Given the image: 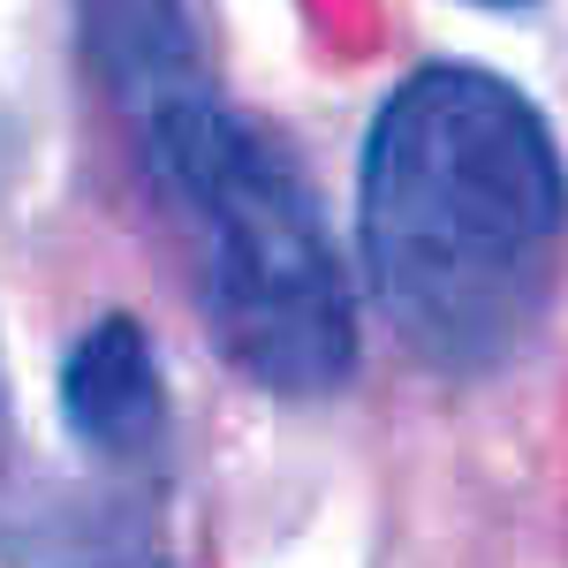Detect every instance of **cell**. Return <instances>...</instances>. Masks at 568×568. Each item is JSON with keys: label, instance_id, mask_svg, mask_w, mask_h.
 Returning a JSON list of instances; mask_svg holds the SVG:
<instances>
[{"label": "cell", "instance_id": "obj_3", "mask_svg": "<svg viewBox=\"0 0 568 568\" xmlns=\"http://www.w3.org/2000/svg\"><path fill=\"white\" fill-rule=\"evenodd\" d=\"M61 409H69V433L84 439L91 455L122 463V455H144L160 425H168V387H160V364H152V342L136 334L130 318H99L69 372H61Z\"/></svg>", "mask_w": 568, "mask_h": 568}, {"label": "cell", "instance_id": "obj_2", "mask_svg": "<svg viewBox=\"0 0 568 568\" xmlns=\"http://www.w3.org/2000/svg\"><path fill=\"white\" fill-rule=\"evenodd\" d=\"M106 91L136 122L144 175L182 235L213 342L273 394H326L356 364L342 251L281 144L197 61L182 0H84Z\"/></svg>", "mask_w": 568, "mask_h": 568}, {"label": "cell", "instance_id": "obj_1", "mask_svg": "<svg viewBox=\"0 0 568 568\" xmlns=\"http://www.w3.org/2000/svg\"><path fill=\"white\" fill-rule=\"evenodd\" d=\"M364 281L417 364L485 379L538 342L568 273V160L493 69L402 77L364 144Z\"/></svg>", "mask_w": 568, "mask_h": 568}, {"label": "cell", "instance_id": "obj_4", "mask_svg": "<svg viewBox=\"0 0 568 568\" xmlns=\"http://www.w3.org/2000/svg\"><path fill=\"white\" fill-rule=\"evenodd\" d=\"M485 8H530V0H485Z\"/></svg>", "mask_w": 568, "mask_h": 568}]
</instances>
